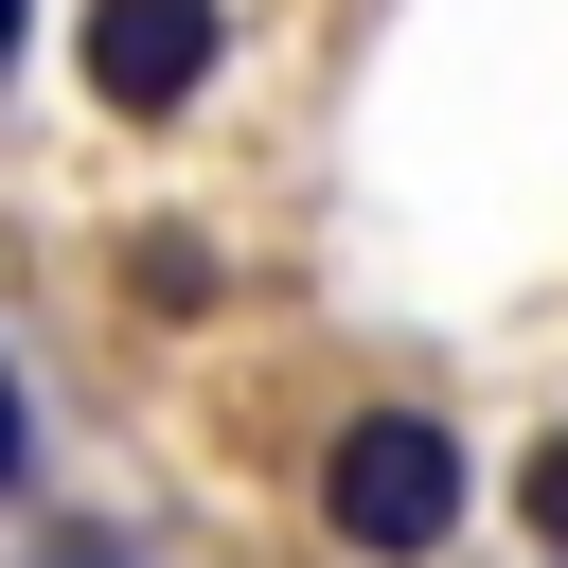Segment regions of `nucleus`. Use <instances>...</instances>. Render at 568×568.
<instances>
[{
  "mask_svg": "<svg viewBox=\"0 0 568 568\" xmlns=\"http://www.w3.org/2000/svg\"><path fill=\"white\" fill-rule=\"evenodd\" d=\"M320 532H337L355 568H426V550L462 532V426H444V408H337V444H320Z\"/></svg>",
  "mask_w": 568,
  "mask_h": 568,
  "instance_id": "obj_1",
  "label": "nucleus"
},
{
  "mask_svg": "<svg viewBox=\"0 0 568 568\" xmlns=\"http://www.w3.org/2000/svg\"><path fill=\"white\" fill-rule=\"evenodd\" d=\"M89 106H124V124H178L195 89H213V53H231V0H89Z\"/></svg>",
  "mask_w": 568,
  "mask_h": 568,
  "instance_id": "obj_2",
  "label": "nucleus"
},
{
  "mask_svg": "<svg viewBox=\"0 0 568 568\" xmlns=\"http://www.w3.org/2000/svg\"><path fill=\"white\" fill-rule=\"evenodd\" d=\"M124 302H142V320H213V302H231V266H213L195 231H142V248H124Z\"/></svg>",
  "mask_w": 568,
  "mask_h": 568,
  "instance_id": "obj_3",
  "label": "nucleus"
},
{
  "mask_svg": "<svg viewBox=\"0 0 568 568\" xmlns=\"http://www.w3.org/2000/svg\"><path fill=\"white\" fill-rule=\"evenodd\" d=\"M515 532H532V550H550V568H568V426H550V444H532V462H515Z\"/></svg>",
  "mask_w": 568,
  "mask_h": 568,
  "instance_id": "obj_4",
  "label": "nucleus"
},
{
  "mask_svg": "<svg viewBox=\"0 0 568 568\" xmlns=\"http://www.w3.org/2000/svg\"><path fill=\"white\" fill-rule=\"evenodd\" d=\"M18 568H142V532H124V515H53Z\"/></svg>",
  "mask_w": 568,
  "mask_h": 568,
  "instance_id": "obj_5",
  "label": "nucleus"
},
{
  "mask_svg": "<svg viewBox=\"0 0 568 568\" xmlns=\"http://www.w3.org/2000/svg\"><path fill=\"white\" fill-rule=\"evenodd\" d=\"M36 479V390H18V355H0V497Z\"/></svg>",
  "mask_w": 568,
  "mask_h": 568,
  "instance_id": "obj_6",
  "label": "nucleus"
},
{
  "mask_svg": "<svg viewBox=\"0 0 568 568\" xmlns=\"http://www.w3.org/2000/svg\"><path fill=\"white\" fill-rule=\"evenodd\" d=\"M0 71H18V0H0Z\"/></svg>",
  "mask_w": 568,
  "mask_h": 568,
  "instance_id": "obj_7",
  "label": "nucleus"
}]
</instances>
